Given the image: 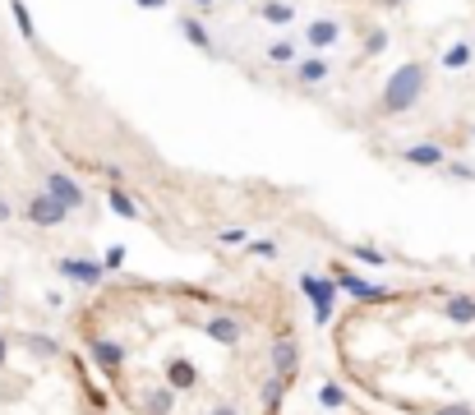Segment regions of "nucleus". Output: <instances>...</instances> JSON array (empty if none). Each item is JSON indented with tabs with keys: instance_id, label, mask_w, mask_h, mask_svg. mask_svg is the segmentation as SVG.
<instances>
[{
	"instance_id": "4c0bfd02",
	"label": "nucleus",
	"mask_w": 475,
	"mask_h": 415,
	"mask_svg": "<svg viewBox=\"0 0 475 415\" xmlns=\"http://www.w3.org/2000/svg\"><path fill=\"white\" fill-rule=\"evenodd\" d=\"M0 314H5V286H0Z\"/></svg>"
},
{
	"instance_id": "9b49d317",
	"label": "nucleus",
	"mask_w": 475,
	"mask_h": 415,
	"mask_svg": "<svg viewBox=\"0 0 475 415\" xmlns=\"http://www.w3.org/2000/svg\"><path fill=\"white\" fill-rule=\"evenodd\" d=\"M300 56H305V42H300V32H291V28H282V32H277L268 47H263V60H268V65H282V69H291Z\"/></svg>"
},
{
	"instance_id": "dca6fc26",
	"label": "nucleus",
	"mask_w": 475,
	"mask_h": 415,
	"mask_svg": "<svg viewBox=\"0 0 475 415\" xmlns=\"http://www.w3.org/2000/svg\"><path fill=\"white\" fill-rule=\"evenodd\" d=\"M176 388L171 383H157V388H143L139 392V415H176Z\"/></svg>"
},
{
	"instance_id": "f03ea898",
	"label": "nucleus",
	"mask_w": 475,
	"mask_h": 415,
	"mask_svg": "<svg viewBox=\"0 0 475 415\" xmlns=\"http://www.w3.org/2000/svg\"><path fill=\"white\" fill-rule=\"evenodd\" d=\"M300 296L309 300V309H314V323L319 327H328L333 323V309H337V281L328 277V272H300Z\"/></svg>"
},
{
	"instance_id": "cd10ccee",
	"label": "nucleus",
	"mask_w": 475,
	"mask_h": 415,
	"mask_svg": "<svg viewBox=\"0 0 475 415\" xmlns=\"http://www.w3.org/2000/svg\"><path fill=\"white\" fill-rule=\"evenodd\" d=\"M282 388H287V379H277V374H272V379H268V388H263L268 410H277V406H282Z\"/></svg>"
},
{
	"instance_id": "412c9836",
	"label": "nucleus",
	"mask_w": 475,
	"mask_h": 415,
	"mask_svg": "<svg viewBox=\"0 0 475 415\" xmlns=\"http://www.w3.org/2000/svg\"><path fill=\"white\" fill-rule=\"evenodd\" d=\"M23 351H28L32 360H56V355H60V342L47 337V332H23Z\"/></svg>"
},
{
	"instance_id": "20e7f679",
	"label": "nucleus",
	"mask_w": 475,
	"mask_h": 415,
	"mask_svg": "<svg viewBox=\"0 0 475 415\" xmlns=\"http://www.w3.org/2000/svg\"><path fill=\"white\" fill-rule=\"evenodd\" d=\"M287 74H291V83H296L300 93H314V88H324V83L337 78V60H333L328 51H305Z\"/></svg>"
},
{
	"instance_id": "a211bd4d",
	"label": "nucleus",
	"mask_w": 475,
	"mask_h": 415,
	"mask_svg": "<svg viewBox=\"0 0 475 415\" xmlns=\"http://www.w3.org/2000/svg\"><path fill=\"white\" fill-rule=\"evenodd\" d=\"M439 65H443V74H461V69H470V65H475V42H470V37L448 42L443 56H439Z\"/></svg>"
},
{
	"instance_id": "f3484780",
	"label": "nucleus",
	"mask_w": 475,
	"mask_h": 415,
	"mask_svg": "<svg viewBox=\"0 0 475 415\" xmlns=\"http://www.w3.org/2000/svg\"><path fill=\"white\" fill-rule=\"evenodd\" d=\"M439 314L452 327H470L475 323V296H470V290H448V300L439 305Z\"/></svg>"
},
{
	"instance_id": "4468645a",
	"label": "nucleus",
	"mask_w": 475,
	"mask_h": 415,
	"mask_svg": "<svg viewBox=\"0 0 475 415\" xmlns=\"http://www.w3.org/2000/svg\"><path fill=\"white\" fill-rule=\"evenodd\" d=\"M254 19L272 23V28H291L300 19V10H296V0H254Z\"/></svg>"
},
{
	"instance_id": "f257e3e1",
	"label": "nucleus",
	"mask_w": 475,
	"mask_h": 415,
	"mask_svg": "<svg viewBox=\"0 0 475 415\" xmlns=\"http://www.w3.org/2000/svg\"><path fill=\"white\" fill-rule=\"evenodd\" d=\"M425 93H429V60H420V56L402 60L383 78L379 97L370 102V120H402V115H411L425 102Z\"/></svg>"
},
{
	"instance_id": "6ab92c4d",
	"label": "nucleus",
	"mask_w": 475,
	"mask_h": 415,
	"mask_svg": "<svg viewBox=\"0 0 475 415\" xmlns=\"http://www.w3.org/2000/svg\"><path fill=\"white\" fill-rule=\"evenodd\" d=\"M88 351H93V360H97V369H102V374H121V364H125V346H121V342L93 337V342H88Z\"/></svg>"
},
{
	"instance_id": "6e6552de",
	"label": "nucleus",
	"mask_w": 475,
	"mask_h": 415,
	"mask_svg": "<svg viewBox=\"0 0 475 415\" xmlns=\"http://www.w3.org/2000/svg\"><path fill=\"white\" fill-rule=\"evenodd\" d=\"M42 189L51 194V198H60L69 213H78V208H88V189L78 185L69 171H56V166H42Z\"/></svg>"
},
{
	"instance_id": "473e14b6",
	"label": "nucleus",
	"mask_w": 475,
	"mask_h": 415,
	"mask_svg": "<svg viewBox=\"0 0 475 415\" xmlns=\"http://www.w3.org/2000/svg\"><path fill=\"white\" fill-rule=\"evenodd\" d=\"M10 222H14V203L0 194V226H10Z\"/></svg>"
},
{
	"instance_id": "7c9ffc66",
	"label": "nucleus",
	"mask_w": 475,
	"mask_h": 415,
	"mask_svg": "<svg viewBox=\"0 0 475 415\" xmlns=\"http://www.w3.org/2000/svg\"><path fill=\"white\" fill-rule=\"evenodd\" d=\"M208 415H245V410L235 406V401H213V406H208Z\"/></svg>"
},
{
	"instance_id": "393cba45",
	"label": "nucleus",
	"mask_w": 475,
	"mask_h": 415,
	"mask_svg": "<svg viewBox=\"0 0 475 415\" xmlns=\"http://www.w3.org/2000/svg\"><path fill=\"white\" fill-rule=\"evenodd\" d=\"M10 14H14L19 32H23L28 42H37V28H32V14H28V5H23V0H10Z\"/></svg>"
},
{
	"instance_id": "72a5a7b5",
	"label": "nucleus",
	"mask_w": 475,
	"mask_h": 415,
	"mask_svg": "<svg viewBox=\"0 0 475 415\" xmlns=\"http://www.w3.org/2000/svg\"><path fill=\"white\" fill-rule=\"evenodd\" d=\"M10 351H14V342L5 337V332H0V369H5V364H10Z\"/></svg>"
},
{
	"instance_id": "2eb2a0df",
	"label": "nucleus",
	"mask_w": 475,
	"mask_h": 415,
	"mask_svg": "<svg viewBox=\"0 0 475 415\" xmlns=\"http://www.w3.org/2000/svg\"><path fill=\"white\" fill-rule=\"evenodd\" d=\"M167 383L176 388V392H194L204 383V374H199V364H194L189 355H171L167 360Z\"/></svg>"
},
{
	"instance_id": "9d476101",
	"label": "nucleus",
	"mask_w": 475,
	"mask_h": 415,
	"mask_svg": "<svg viewBox=\"0 0 475 415\" xmlns=\"http://www.w3.org/2000/svg\"><path fill=\"white\" fill-rule=\"evenodd\" d=\"M56 272H60L65 281H74V286H84V290H93V286L106 277L102 259H88V254H65V259H56Z\"/></svg>"
},
{
	"instance_id": "bb28decb",
	"label": "nucleus",
	"mask_w": 475,
	"mask_h": 415,
	"mask_svg": "<svg viewBox=\"0 0 475 415\" xmlns=\"http://www.w3.org/2000/svg\"><path fill=\"white\" fill-rule=\"evenodd\" d=\"M443 176H448V180H475V166H470V161H457V157H448Z\"/></svg>"
},
{
	"instance_id": "4be33fe9",
	"label": "nucleus",
	"mask_w": 475,
	"mask_h": 415,
	"mask_svg": "<svg viewBox=\"0 0 475 415\" xmlns=\"http://www.w3.org/2000/svg\"><path fill=\"white\" fill-rule=\"evenodd\" d=\"M388 42H392V37H388V28H379V23H374V28H365V32H361V60L383 56V51H388Z\"/></svg>"
},
{
	"instance_id": "58836bf2",
	"label": "nucleus",
	"mask_w": 475,
	"mask_h": 415,
	"mask_svg": "<svg viewBox=\"0 0 475 415\" xmlns=\"http://www.w3.org/2000/svg\"><path fill=\"white\" fill-rule=\"evenodd\" d=\"M470 143H475V124H470Z\"/></svg>"
},
{
	"instance_id": "5701e85b",
	"label": "nucleus",
	"mask_w": 475,
	"mask_h": 415,
	"mask_svg": "<svg viewBox=\"0 0 475 415\" xmlns=\"http://www.w3.org/2000/svg\"><path fill=\"white\" fill-rule=\"evenodd\" d=\"M319 406H324V410H342V406H351V392H346L342 383L328 379V383L319 388Z\"/></svg>"
},
{
	"instance_id": "b1692460",
	"label": "nucleus",
	"mask_w": 475,
	"mask_h": 415,
	"mask_svg": "<svg viewBox=\"0 0 475 415\" xmlns=\"http://www.w3.org/2000/svg\"><path fill=\"white\" fill-rule=\"evenodd\" d=\"M351 254H355V263H365V268H383L388 263V254L379 244H351Z\"/></svg>"
},
{
	"instance_id": "ddd939ff",
	"label": "nucleus",
	"mask_w": 475,
	"mask_h": 415,
	"mask_svg": "<svg viewBox=\"0 0 475 415\" xmlns=\"http://www.w3.org/2000/svg\"><path fill=\"white\" fill-rule=\"evenodd\" d=\"M180 37L189 42V47H194V51H204V56H217V42H213V32H208L204 14H194V10H185V14H180Z\"/></svg>"
},
{
	"instance_id": "e433bc0d",
	"label": "nucleus",
	"mask_w": 475,
	"mask_h": 415,
	"mask_svg": "<svg viewBox=\"0 0 475 415\" xmlns=\"http://www.w3.org/2000/svg\"><path fill=\"white\" fill-rule=\"evenodd\" d=\"M370 5H379V10H402L406 0H370Z\"/></svg>"
},
{
	"instance_id": "f8f14e48",
	"label": "nucleus",
	"mask_w": 475,
	"mask_h": 415,
	"mask_svg": "<svg viewBox=\"0 0 475 415\" xmlns=\"http://www.w3.org/2000/svg\"><path fill=\"white\" fill-rule=\"evenodd\" d=\"M204 337L217 342V346H241L245 342V323L235 314H208L204 318Z\"/></svg>"
},
{
	"instance_id": "c9c22d12",
	"label": "nucleus",
	"mask_w": 475,
	"mask_h": 415,
	"mask_svg": "<svg viewBox=\"0 0 475 415\" xmlns=\"http://www.w3.org/2000/svg\"><path fill=\"white\" fill-rule=\"evenodd\" d=\"M134 5H139V10H167L171 0H134Z\"/></svg>"
},
{
	"instance_id": "2f4dec72",
	"label": "nucleus",
	"mask_w": 475,
	"mask_h": 415,
	"mask_svg": "<svg viewBox=\"0 0 475 415\" xmlns=\"http://www.w3.org/2000/svg\"><path fill=\"white\" fill-rule=\"evenodd\" d=\"M217 5H222V0H189V10H194V14H213Z\"/></svg>"
},
{
	"instance_id": "423d86ee",
	"label": "nucleus",
	"mask_w": 475,
	"mask_h": 415,
	"mask_svg": "<svg viewBox=\"0 0 475 415\" xmlns=\"http://www.w3.org/2000/svg\"><path fill=\"white\" fill-rule=\"evenodd\" d=\"M448 157H452V152H448L439 139H416V143H402V148H397V161L416 166V171H443Z\"/></svg>"
},
{
	"instance_id": "a878e982",
	"label": "nucleus",
	"mask_w": 475,
	"mask_h": 415,
	"mask_svg": "<svg viewBox=\"0 0 475 415\" xmlns=\"http://www.w3.org/2000/svg\"><path fill=\"white\" fill-rule=\"evenodd\" d=\"M125 259H130V249H125V244H106V249H102V268H106V272H121Z\"/></svg>"
},
{
	"instance_id": "f704fd0d",
	"label": "nucleus",
	"mask_w": 475,
	"mask_h": 415,
	"mask_svg": "<svg viewBox=\"0 0 475 415\" xmlns=\"http://www.w3.org/2000/svg\"><path fill=\"white\" fill-rule=\"evenodd\" d=\"M434 415H475V410H470V406H439Z\"/></svg>"
},
{
	"instance_id": "39448f33",
	"label": "nucleus",
	"mask_w": 475,
	"mask_h": 415,
	"mask_svg": "<svg viewBox=\"0 0 475 415\" xmlns=\"http://www.w3.org/2000/svg\"><path fill=\"white\" fill-rule=\"evenodd\" d=\"M300 42H305V51H337L342 42H346V19L342 14H314L305 28H300Z\"/></svg>"
},
{
	"instance_id": "0eeeda50",
	"label": "nucleus",
	"mask_w": 475,
	"mask_h": 415,
	"mask_svg": "<svg viewBox=\"0 0 475 415\" xmlns=\"http://www.w3.org/2000/svg\"><path fill=\"white\" fill-rule=\"evenodd\" d=\"M333 281H337V290H346L351 300H361V305H379V300H388L392 290L388 286H379V281H365L361 272H351V268H342V263H333V272H328Z\"/></svg>"
},
{
	"instance_id": "7ed1b4c3",
	"label": "nucleus",
	"mask_w": 475,
	"mask_h": 415,
	"mask_svg": "<svg viewBox=\"0 0 475 415\" xmlns=\"http://www.w3.org/2000/svg\"><path fill=\"white\" fill-rule=\"evenodd\" d=\"M19 213H23V222H28V226H37V231H56V226H65V222H69V208H65L60 198H51L42 185L28 189V198H23Z\"/></svg>"
},
{
	"instance_id": "c756f323",
	"label": "nucleus",
	"mask_w": 475,
	"mask_h": 415,
	"mask_svg": "<svg viewBox=\"0 0 475 415\" xmlns=\"http://www.w3.org/2000/svg\"><path fill=\"white\" fill-rule=\"evenodd\" d=\"M217 240H222V244H250V235H245L241 226H231V231H217Z\"/></svg>"
},
{
	"instance_id": "1a4fd4ad",
	"label": "nucleus",
	"mask_w": 475,
	"mask_h": 415,
	"mask_svg": "<svg viewBox=\"0 0 475 415\" xmlns=\"http://www.w3.org/2000/svg\"><path fill=\"white\" fill-rule=\"evenodd\" d=\"M300 342L291 337V332H277V337H272V346H268V369L277 374V379H296V374H300Z\"/></svg>"
},
{
	"instance_id": "c85d7f7f",
	"label": "nucleus",
	"mask_w": 475,
	"mask_h": 415,
	"mask_svg": "<svg viewBox=\"0 0 475 415\" xmlns=\"http://www.w3.org/2000/svg\"><path fill=\"white\" fill-rule=\"evenodd\" d=\"M245 249H250L254 259H277V244H272V240H250Z\"/></svg>"
},
{
	"instance_id": "aec40b11",
	"label": "nucleus",
	"mask_w": 475,
	"mask_h": 415,
	"mask_svg": "<svg viewBox=\"0 0 475 415\" xmlns=\"http://www.w3.org/2000/svg\"><path fill=\"white\" fill-rule=\"evenodd\" d=\"M106 203H111V213L121 217V222H139V203L130 198V189H125L121 180H111V185H106Z\"/></svg>"
}]
</instances>
